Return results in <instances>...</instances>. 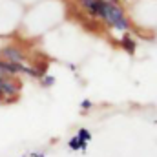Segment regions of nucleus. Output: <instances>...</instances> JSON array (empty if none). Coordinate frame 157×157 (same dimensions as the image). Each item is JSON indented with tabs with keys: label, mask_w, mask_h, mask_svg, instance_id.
<instances>
[{
	"label": "nucleus",
	"mask_w": 157,
	"mask_h": 157,
	"mask_svg": "<svg viewBox=\"0 0 157 157\" xmlns=\"http://www.w3.org/2000/svg\"><path fill=\"white\" fill-rule=\"evenodd\" d=\"M99 17L104 18L108 24H112L113 28H117L121 31H128V29H130V22L126 20L122 9L117 7L113 2H102V6H101V15H99Z\"/></svg>",
	"instance_id": "f257e3e1"
},
{
	"label": "nucleus",
	"mask_w": 157,
	"mask_h": 157,
	"mask_svg": "<svg viewBox=\"0 0 157 157\" xmlns=\"http://www.w3.org/2000/svg\"><path fill=\"white\" fill-rule=\"evenodd\" d=\"M20 91V84L11 77H2L0 75V99L2 101H13L17 99Z\"/></svg>",
	"instance_id": "f03ea898"
},
{
	"label": "nucleus",
	"mask_w": 157,
	"mask_h": 157,
	"mask_svg": "<svg viewBox=\"0 0 157 157\" xmlns=\"http://www.w3.org/2000/svg\"><path fill=\"white\" fill-rule=\"evenodd\" d=\"M0 55L7 60V62H15V64H22L24 62V53L20 51V49H17V48H11V46H7V48H2L0 49Z\"/></svg>",
	"instance_id": "7ed1b4c3"
},
{
	"label": "nucleus",
	"mask_w": 157,
	"mask_h": 157,
	"mask_svg": "<svg viewBox=\"0 0 157 157\" xmlns=\"http://www.w3.org/2000/svg\"><path fill=\"white\" fill-rule=\"evenodd\" d=\"M91 17H99L101 15V6H102V0H78Z\"/></svg>",
	"instance_id": "20e7f679"
},
{
	"label": "nucleus",
	"mask_w": 157,
	"mask_h": 157,
	"mask_svg": "<svg viewBox=\"0 0 157 157\" xmlns=\"http://www.w3.org/2000/svg\"><path fill=\"white\" fill-rule=\"evenodd\" d=\"M68 148L73 150V152H86V150H88V143L80 141L77 135H73V137H70V141H68Z\"/></svg>",
	"instance_id": "39448f33"
},
{
	"label": "nucleus",
	"mask_w": 157,
	"mask_h": 157,
	"mask_svg": "<svg viewBox=\"0 0 157 157\" xmlns=\"http://www.w3.org/2000/svg\"><path fill=\"white\" fill-rule=\"evenodd\" d=\"M121 46H122V49H124V51H128L130 55H133V53H135V49H137V42L132 39L130 35H124V37L121 39Z\"/></svg>",
	"instance_id": "423d86ee"
},
{
	"label": "nucleus",
	"mask_w": 157,
	"mask_h": 157,
	"mask_svg": "<svg viewBox=\"0 0 157 157\" xmlns=\"http://www.w3.org/2000/svg\"><path fill=\"white\" fill-rule=\"evenodd\" d=\"M75 135H77L80 141H84V143H90V141H91V132L86 130V128H78Z\"/></svg>",
	"instance_id": "0eeeda50"
},
{
	"label": "nucleus",
	"mask_w": 157,
	"mask_h": 157,
	"mask_svg": "<svg viewBox=\"0 0 157 157\" xmlns=\"http://www.w3.org/2000/svg\"><path fill=\"white\" fill-rule=\"evenodd\" d=\"M55 82V77H51V75H42V84L44 86H51Z\"/></svg>",
	"instance_id": "6e6552de"
},
{
	"label": "nucleus",
	"mask_w": 157,
	"mask_h": 157,
	"mask_svg": "<svg viewBox=\"0 0 157 157\" xmlns=\"http://www.w3.org/2000/svg\"><path fill=\"white\" fill-rule=\"evenodd\" d=\"M91 106H93V102H91L90 99H84V101L80 102V108H82V110H90Z\"/></svg>",
	"instance_id": "1a4fd4ad"
},
{
	"label": "nucleus",
	"mask_w": 157,
	"mask_h": 157,
	"mask_svg": "<svg viewBox=\"0 0 157 157\" xmlns=\"http://www.w3.org/2000/svg\"><path fill=\"white\" fill-rule=\"evenodd\" d=\"M29 155H31V157H44V155H42V154H40V152H31Z\"/></svg>",
	"instance_id": "9d476101"
}]
</instances>
